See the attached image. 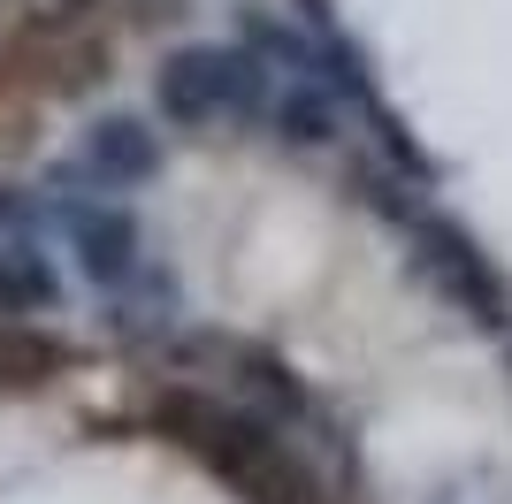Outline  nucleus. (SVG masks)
<instances>
[{"mask_svg": "<svg viewBox=\"0 0 512 504\" xmlns=\"http://www.w3.org/2000/svg\"><path fill=\"white\" fill-rule=\"evenodd\" d=\"M146 428L161 443H176V451H192L214 482H230L245 504H321V482L283 443V428L237 398H214L199 382H161L146 398Z\"/></svg>", "mask_w": 512, "mask_h": 504, "instance_id": "nucleus-1", "label": "nucleus"}, {"mask_svg": "<svg viewBox=\"0 0 512 504\" xmlns=\"http://www.w3.org/2000/svg\"><path fill=\"white\" fill-rule=\"evenodd\" d=\"M268 62L253 46H222V39H192L169 46L153 69V115L169 130H214V123H260L268 107Z\"/></svg>", "mask_w": 512, "mask_h": 504, "instance_id": "nucleus-2", "label": "nucleus"}, {"mask_svg": "<svg viewBox=\"0 0 512 504\" xmlns=\"http://www.w3.org/2000/svg\"><path fill=\"white\" fill-rule=\"evenodd\" d=\"M406 245H413V268L436 298H444L451 314H467L474 329H512V291L505 275L490 268V252L467 222H451V214H413L406 222Z\"/></svg>", "mask_w": 512, "mask_h": 504, "instance_id": "nucleus-3", "label": "nucleus"}, {"mask_svg": "<svg viewBox=\"0 0 512 504\" xmlns=\"http://www.w3.org/2000/svg\"><path fill=\"white\" fill-rule=\"evenodd\" d=\"M54 222L69 237V260L92 291H123L130 275L146 268V222L123 207V199H100V191H62L54 199Z\"/></svg>", "mask_w": 512, "mask_h": 504, "instance_id": "nucleus-4", "label": "nucleus"}, {"mask_svg": "<svg viewBox=\"0 0 512 504\" xmlns=\"http://www.w3.org/2000/svg\"><path fill=\"white\" fill-rule=\"evenodd\" d=\"M153 176H161V130H153L146 115H123V107H115V115H92L77 153L54 168L62 191H100V199H123V191L153 184Z\"/></svg>", "mask_w": 512, "mask_h": 504, "instance_id": "nucleus-5", "label": "nucleus"}, {"mask_svg": "<svg viewBox=\"0 0 512 504\" xmlns=\"http://www.w3.org/2000/svg\"><path fill=\"white\" fill-rule=\"evenodd\" d=\"M207 352L230 367V390H237V405H253L260 420H276L283 436H329V413H321V398L306 390V375L291 367L283 352H268V344H237V336H207ZM329 443H344V436H329Z\"/></svg>", "mask_w": 512, "mask_h": 504, "instance_id": "nucleus-6", "label": "nucleus"}, {"mask_svg": "<svg viewBox=\"0 0 512 504\" xmlns=\"http://www.w3.org/2000/svg\"><path fill=\"white\" fill-rule=\"evenodd\" d=\"M260 123H268V138L291 153H321V146H337L344 138V100L329 92L321 77H283L276 92H268V107H260Z\"/></svg>", "mask_w": 512, "mask_h": 504, "instance_id": "nucleus-7", "label": "nucleus"}, {"mask_svg": "<svg viewBox=\"0 0 512 504\" xmlns=\"http://www.w3.org/2000/svg\"><path fill=\"white\" fill-rule=\"evenodd\" d=\"M176 321H184V291H176V268H161V260H146L123 291H107L115 344H161V336H176Z\"/></svg>", "mask_w": 512, "mask_h": 504, "instance_id": "nucleus-8", "label": "nucleus"}, {"mask_svg": "<svg viewBox=\"0 0 512 504\" xmlns=\"http://www.w3.org/2000/svg\"><path fill=\"white\" fill-rule=\"evenodd\" d=\"M237 46H253L268 77H321V31L291 16H268V8H237Z\"/></svg>", "mask_w": 512, "mask_h": 504, "instance_id": "nucleus-9", "label": "nucleus"}, {"mask_svg": "<svg viewBox=\"0 0 512 504\" xmlns=\"http://www.w3.org/2000/svg\"><path fill=\"white\" fill-rule=\"evenodd\" d=\"M62 306V268L39 245H0V321H31Z\"/></svg>", "mask_w": 512, "mask_h": 504, "instance_id": "nucleus-10", "label": "nucleus"}, {"mask_svg": "<svg viewBox=\"0 0 512 504\" xmlns=\"http://www.w3.org/2000/svg\"><path fill=\"white\" fill-rule=\"evenodd\" d=\"M69 367V344L39 321H0V390H46Z\"/></svg>", "mask_w": 512, "mask_h": 504, "instance_id": "nucleus-11", "label": "nucleus"}, {"mask_svg": "<svg viewBox=\"0 0 512 504\" xmlns=\"http://www.w3.org/2000/svg\"><path fill=\"white\" fill-rule=\"evenodd\" d=\"M54 222V199L31 184H0V245H39V230Z\"/></svg>", "mask_w": 512, "mask_h": 504, "instance_id": "nucleus-12", "label": "nucleus"}, {"mask_svg": "<svg viewBox=\"0 0 512 504\" xmlns=\"http://www.w3.org/2000/svg\"><path fill=\"white\" fill-rule=\"evenodd\" d=\"M352 184H360L352 199H360V207H375V214L390 222V230H406L413 214H421V199H413V191L398 184V176H383V168H352Z\"/></svg>", "mask_w": 512, "mask_h": 504, "instance_id": "nucleus-13", "label": "nucleus"}]
</instances>
